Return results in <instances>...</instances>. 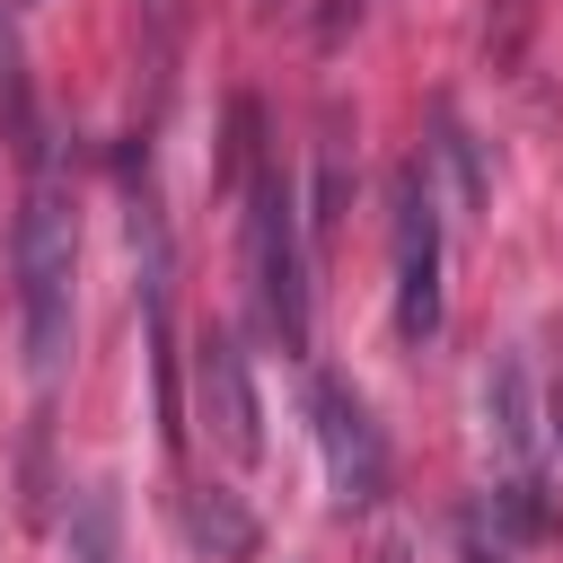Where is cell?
I'll return each instance as SVG.
<instances>
[{"mask_svg": "<svg viewBox=\"0 0 563 563\" xmlns=\"http://www.w3.org/2000/svg\"><path fill=\"white\" fill-rule=\"evenodd\" d=\"M70 317H79V211H70V185L35 158L18 202V334L35 378L70 361Z\"/></svg>", "mask_w": 563, "mask_h": 563, "instance_id": "cell-1", "label": "cell"}, {"mask_svg": "<svg viewBox=\"0 0 563 563\" xmlns=\"http://www.w3.org/2000/svg\"><path fill=\"white\" fill-rule=\"evenodd\" d=\"M484 431H493V519L510 537H545L554 528V422H545V387H537V361L528 352H493L484 369Z\"/></svg>", "mask_w": 563, "mask_h": 563, "instance_id": "cell-2", "label": "cell"}, {"mask_svg": "<svg viewBox=\"0 0 563 563\" xmlns=\"http://www.w3.org/2000/svg\"><path fill=\"white\" fill-rule=\"evenodd\" d=\"M246 282L264 334L282 352H308V255H299V194L282 167H255L246 185Z\"/></svg>", "mask_w": 563, "mask_h": 563, "instance_id": "cell-3", "label": "cell"}, {"mask_svg": "<svg viewBox=\"0 0 563 563\" xmlns=\"http://www.w3.org/2000/svg\"><path fill=\"white\" fill-rule=\"evenodd\" d=\"M396 334L405 343H431L440 334V194H431V167L413 158L396 176Z\"/></svg>", "mask_w": 563, "mask_h": 563, "instance_id": "cell-4", "label": "cell"}, {"mask_svg": "<svg viewBox=\"0 0 563 563\" xmlns=\"http://www.w3.org/2000/svg\"><path fill=\"white\" fill-rule=\"evenodd\" d=\"M308 422H317L334 501H343V510H369V501L387 493V440H378L361 387H343V378H308Z\"/></svg>", "mask_w": 563, "mask_h": 563, "instance_id": "cell-5", "label": "cell"}, {"mask_svg": "<svg viewBox=\"0 0 563 563\" xmlns=\"http://www.w3.org/2000/svg\"><path fill=\"white\" fill-rule=\"evenodd\" d=\"M194 396H202V431L220 440V457L255 466L264 457V405H255V378H246V352L229 325H202L194 343Z\"/></svg>", "mask_w": 563, "mask_h": 563, "instance_id": "cell-6", "label": "cell"}, {"mask_svg": "<svg viewBox=\"0 0 563 563\" xmlns=\"http://www.w3.org/2000/svg\"><path fill=\"white\" fill-rule=\"evenodd\" d=\"M185 528H194V545H211V554H246V545H255V519H246L229 493H185Z\"/></svg>", "mask_w": 563, "mask_h": 563, "instance_id": "cell-7", "label": "cell"}, {"mask_svg": "<svg viewBox=\"0 0 563 563\" xmlns=\"http://www.w3.org/2000/svg\"><path fill=\"white\" fill-rule=\"evenodd\" d=\"M501 519H484V510H457V554L466 563H501V537H493Z\"/></svg>", "mask_w": 563, "mask_h": 563, "instance_id": "cell-8", "label": "cell"}, {"mask_svg": "<svg viewBox=\"0 0 563 563\" xmlns=\"http://www.w3.org/2000/svg\"><path fill=\"white\" fill-rule=\"evenodd\" d=\"M79 563H106V545H97V537H88V554H79Z\"/></svg>", "mask_w": 563, "mask_h": 563, "instance_id": "cell-9", "label": "cell"}, {"mask_svg": "<svg viewBox=\"0 0 563 563\" xmlns=\"http://www.w3.org/2000/svg\"><path fill=\"white\" fill-rule=\"evenodd\" d=\"M387 563H405V545H387Z\"/></svg>", "mask_w": 563, "mask_h": 563, "instance_id": "cell-10", "label": "cell"}, {"mask_svg": "<svg viewBox=\"0 0 563 563\" xmlns=\"http://www.w3.org/2000/svg\"><path fill=\"white\" fill-rule=\"evenodd\" d=\"M501 9H528V0H501Z\"/></svg>", "mask_w": 563, "mask_h": 563, "instance_id": "cell-11", "label": "cell"}]
</instances>
